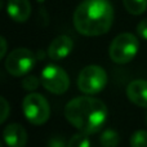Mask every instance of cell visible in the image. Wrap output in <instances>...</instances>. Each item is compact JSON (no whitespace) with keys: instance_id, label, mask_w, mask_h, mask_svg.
I'll list each match as a JSON object with an SVG mask.
<instances>
[{"instance_id":"cell-21","label":"cell","mask_w":147,"mask_h":147,"mask_svg":"<svg viewBox=\"0 0 147 147\" xmlns=\"http://www.w3.org/2000/svg\"><path fill=\"white\" fill-rule=\"evenodd\" d=\"M1 4H3V3H1V0H0V9H1Z\"/></svg>"},{"instance_id":"cell-7","label":"cell","mask_w":147,"mask_h":147,"mask_svg":"<svg viewBox=\"0 0 147 147\" xmlns=\"http://www.w3.org/2000/svg\"><path fill=\"white\" fill-rule=\"evenodd\" d=\"M41 85L53 94H63L70 86L67 72L57 65H48L43 69L40 75Z\"/></svg>"},{"instance_id":"cell-6","label":"cell","mask_w":147,"mask_h":147,"mask_svg":"<svg viewBox=\"0 0 147 147\" xmlns=\"http://www.w3.org/2000/svg\"><path fill=\"white\" fill-rule=\"evenodd\" d=\"M36 63V57L30 49L27 48H17L8 54L5 59V69L12 76L27 75L34 69Z\"/></svg>"},{"instance_id":"cell-13","label":"cell","mask_w":147,"mask_h":147,"mask_svg":"<svg viewBox=\"0 0 147 147\" xmlns=\"http://www.w3.org/2000/svg\"><path fill=\"white\" fill-rule=\"evenodd\" d=\"M125 9L133 16H140L146 12L147 0H123Z\"/></svg>"},{"instance_id":"cell-4","label":"cell","mask_w":147,"mask_h":147,"mask_svg":"<svg viewBox=\"0 0 147 147\" xmlns=\"http://www.w3.org/2000/svg\"><path fill=\"white\" fill-rule=\"evenodd\" d=\"M22 109L26 119L34 125H41L48 121L51 116V107L44 96L30 93L22 102Z\"/></svg>"},{"instance_id":"cell-9","label":"cell","mask_w":147,"mask_h":147,"mask_svg":"<svg viewBox=\"0 0 147 147\" xmlns=\"http://www.w3.org/2000/svg\"><path fill=\"white\" fill-rule=\"evenodd\" d=\"M3 138L8 147H25L27 143V132L21 124L13 123L4 129Z\"/></svg>"},{"instance_id":"cell-22","label":"cell","mask_w":147,"mask_h":147,"mask_svg":"<svg viewBox=\"0 0 147 147\" xmlns=\"http://www.w3.org/2000/svg\"><path fill=\"white\" fill-rule=\"evenodd\" d=\"M146 124H147V115H146Z\"/></svg>"},{"instance_id":"cell-5","label":"cell","mask_w":147,"mask_h":147,"mask_svg":"<svg viewBox=\"0 0 147 147\" xmlns=\"http://www.w3.org/2000/svg\"><path fill=\"white\" fill-rule=\"evenodd\" d=\"M107 74L101 66L89 65L84 67L78 76V88L85 94H97L105 89Z\"/></svg>"},{"instance_id":"cell-12","label":"cell","mask_w":147,"mask_h":147,"mask_svg":"<svg viewBox=\"0 0 147 147\" xmlns=\"http://www.w3.org/2000/svg\"><path fill=\"white\" fill-rule=\"evenodd\" d=\"M120 142V137L117 134L116 130L111 129H105L101 134V138H99V143H101L102 147H117Z\"/></svg>"},{"instance_id":"cell-17","label":"cell","mask_w":147,"mask_h":147,"mask_svg":"<svg viewBox=\"0 0 147 147\" xmlns=\"http://www.w3.org/2000/svg\"><path fill=\"white\" fill-rule=\"evenodd\" d=\"M9 112H10L9 103H8V101L4 98V97L0 96V125L8 119Z\"/></svg>"},{"instance_id":"cell-11","label":"cell","mask_w":147,"mask_h":147,"mask_svg":"<svg viewBox=\"0 0 147 147\" xmlns=\"http://www.w3.org/2000/svg\"><path fill=\"white\" fill-rule=\"evenodd\" d=\"M7 13L16 22H26L31 14V4L28 0H8Z\"/></svg>"},{"instance_id":"cell-8","label":"cell","mask_w":147,"mask_h":147,"mask_svg":"<svg viewBox=\"0 0 147 147\" xmlns=\"http://www.w3.org/2000/svg\"><path fill=\"white\" fill-rule=\"evenodd\" d=\"M74 41L70 36L61 35L57 36L48 47V56L53 61H59L63 59L72 52Z\"/></svg>"},{"instance_id":"cell-3","label":"cell","mask_w":147,"mask_h":147,"mask_svg":"<svg viewBox=\"0 0 147 147\" xmlns=\"http://www.w3.org/2000/svg\"><path fill=\"white\" fill-rule=\"evenodd\" d=\"M138 49H140V41L137 36L130 32H123L111 41L109 56L115 63L125 65L137 56Z\"/></svg>"},{"instance_id":"cell-15","label":"cell","mask_w":147,"mask_h":147,"mask_svg":"<svg viewBox=\"0 0 147 147\" xmlns=\"http://www.w3.org/2000/svg\"><path fill=\"white\" fill-rule=\"evenodd\" d=\"M130 147H147V130H137L130 137Z\"/></svg>"},{"instance_id":"cell-10","label":"cell","mask_w":147,"mask_h":147,"mask_svg":"<svg viewBox=\"0 0 147 147\" xmlns=\"http://www.w3.org/2000/svg\"><path fill=\"white\" fill-rule=\"evenodd\" d=\"M127 96L132 103L147 109V80H133L127 86Z\"/></svg>"},{"instance_id":"cell-19","label":"cell","mask_w":147,"mask_h":147,"mask_svg":"<svg viewBox=\"0 0 147 147\" xmlns=\"http://www.w3.org/2000/svg\"><path fill=\"white\" fill-rule=\"evenodd\" d=\"M48 147H66V145L62 137H53L49 140Z\"/></svg>"},{"instance_id":"cell-1","label":"cell","mask_w":147,"mask_h":147,"mask_svg":"<svg viewBox=\"0 0 147 147\" xmlns=\"http://www.w3.org/2000/svg\"><path fill=\"white\" fill-rule=\"evenodd\" d=\"M107 106L98 98L83 96L67 102L65 116L67 121L79 132L94 134L105 125L107 120Z\"/></svg>"},{"instance_id":"cell-2","label":"cell","mask_w":147,"mask_h":147,"mask_svg":"<svg viewBox=\"0 0 147 147\" xmlns=\"http://www.w3.org/2000/svg\"><path fill=\"white\" fill-rule=\"evenodd\" d=\"M114 22V8L109 0H84L74 13V26L84 36L109 32Z\"/></svg>"},{"instance_id":"cell-23","label":"cell","mask_w":147,"mask_h":147,"mask_svg":"<svg viewBox=\"0 0 147 147\" xmlns=\"http://www.w3.org/2000/svg\"><path fill=\"white\" fill-rule=\"evenodd\" d=\"M0 147H3V145H1V142H0Z\"/></svg>"},{"instance_id":"cell-18","label":"cell","mask_w":147,"mask_h":147,"mask_svg":"<svg viewBox=\"0 0 147 147\" xmlns=\"http://www.w3.org/2000/svg\"><path fill=\"white\" fill-rule=\"evenodd\" d=\"M137 34L141 36L142 39L147 40V18L142 20L137 26Z\"/></svg>"},{"instance_id":"cell-14","label":"cell","mask_w":147,"mask_h":147,"mask_svg":"<svg viewBox=\"0 0 147 147\" xmlns=\"http://www.w3.org/2000/svg\"><path fill=\"white\" fill-rule=\"evenodd\" d=\"M67 147H90V141L88 138V134H85L83 132L74 134L70 138Z\"/></svg>"},{"instance_id":"cell-16","label":"cell","mask_w":147,"mask_h":147,"mask_svg":"<svg viewBox=\"0 0 147 147\" xmlns=\"http://www.w3.org/2000/svg\"><path fill=\"white\" fill-rule=\"evenodd\" d=\"M41 83V80H39L36 76L34 75H25L22 80V86L26 89V90H35L39 86V84Z\"/></svg>"},{"instance_id":"cell-20","label":"cell","mask_w":147,"mask_h":147,"mask_svg":"<svg viewBox=\"0 0 147 147\" xmlns=\"http://www.w3.org/2000/svg\"><path fill=\"white\" fill-rule=\"evenodd\" d=\"M7 48H8L7 40H5L1 35H0V59L5 56V53H7Z\"/></svg>"}]
</instances>
